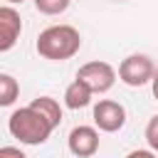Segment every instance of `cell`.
<instances>
[{
  "label": "cell",
  "mask_w": 158,
  "mask_h": 158,
  "mask_svg": "<svg viewBox=\"0 0 158 158\" xmlns=\"http://www.w3.org/2000/svg\"><path fill=\"white\" fill-rule=\"evenodd\" d=\"M35 47H37L40 57L52 59V62H64V59H72L79 52L81 35L72 25H52V27L40 32Z\"/></svg>",
  "instance_id": "1"
},
{
  "label": "cell",
  "mask_w": 158,
  "mask_h": 158,
  "mask_svg": "<svg viewBox=\"0 0 158 158\" xmlns=\"http://www.w3.org/2000/svg\"><path fill=\"white\" fill-rule=\"evenodd\" d=\"M7 128H10V133H12L20 143H25V146H40V143H44V141L49 138V133L54 131V126H52L40 111H35L32 106H22V109L12 111L10 118H7Z\"/></svg>",
  "instance_id": "2"
},
{
  "label": "cell",
  "mask_w": 158,
  "mask_h": 158,
  "mask_svg": "<svg viewBox=\"0 0 158 158\" xmlns=\"http://www.w3.org/2000/svg\"><path fill=\"white\" fill-rule=\"evenodd\" d=\"M153 77H156V67L153 59L146 54H128L118 64V79L126 86H143L153 81Z\"/></svg>",
  "instance_id": "3"
},
{
  "label": "cell",
  "mask_w": 158,
  "mask_h": 158,
  "mask_svg": "<svg viewBox=\"0 0 158 158\" xmlns=\"http://www.w3.org/2000/svg\"><path fill=\"white\" fill-rule=\"evenodd\" d=\"M77 79L84 81L94 94H106V91L114 86V81H116V69H114L109 62L94 59V62H86V64L79 67Z\"/></svg>",
  "instance_id": "4"
},
{
  "label": "cell",
  "mask_w": 158,
  "mask_h": 158,
  "mask_svg": "<svg viewBox=\"0 0 158 158\" xmlns=\"http://www.w3.org/2000/svg\"><path fill=\"white\" fill-rule=\"evenodd\" d=\"M94 123H96L99 131H106V133L121 131L123 123H126V109H123L118 101L101 99V101L94 106Z\"/></svg>",
  "instance_id": "5"
},
{
  "label": "cell",
  "mask_w": 158,
  "mask_h": 158,
  "mask_svg": "<svg viewBox=\"0 0 158 158\" xmlns=\"http://www.w3.org/2000/svg\"><path fill=\"white\" fill-rule=\"evenodd\" d=\"M67 143L77 158H91L99 151V133L94 126H74L69 131Z\"/></svg>",
  "instance_id": "6"
},
{
  "label": "cell",
  "mask_w": 158,
  "mask_h": 158,
  "mask_svg": "<svg viewBox=\"0 0 158 158\" xmlns=\"http://www.w3.org/2000/svg\"><path fill=\"white\" fill-rule=\"evenodd\" d=\"M20 32H22L20 12L10 5H2L0 7V52H10L20 37Z\"/></svg>",
  "instance_id": "7"
},
{
  "label": "cell",
  "mask_w": 158,
  "mask_h": 158,
  "mask_svg": "<svg viewBox=\"0 0 158 158\" xmlns=\"http://www.w3.org/2000/svg\"><path fill=\"white\" fill-rule=\"evenodd\" d=\"M91 96H94V91H91L84 81L74 79V81L67 86V91H64V104H67L69 109H84V106L91 104Z\"/></svg>",
  "instance_id": "8"
},
{
  "label": "cell",
  "mask_w": 158,
  "mask_h": 158,
  "mask_svg": "<svg viewBox=\"0 0 158 158\" xmlns=\"http://www.w3.org/2000/svg\"><path fill=\"white\" fill-rule=\"evenodd\" d=\"M30 106H32L35 111H40L54 128L62 123V109H59V101H57V99H52V96H37V99L30 101Z\"/></svg>",
  "instance_id": "9"
},
{
  "label": "cell",
  "mask_w": 158,
  "mask_h": 158,
  "mask_svg": "<svg viewBox=\"0 0 158 158\" xmlns=\"http://www.w3.org/2000/svg\"><path fill=\"white\" fill-rule=\"evenodd\" d=\"M20 94V84L12 74H0V106H12Z\"/></svg>",
  "instance_id": "10"
},
{
  "label": "cell",
  "mask_w": 158,
  "mask_h": 158,
  "mask_svg": "<svg viewBox=\"0 0 158 158\" xmlns=\"http://www.w3.org/2000/svg\"><path fill=\"white\" fill-rule=\"evenodd\" d=\"M69 2L72 0H35V7L42 15H62L69 7Z\"/></svg>",
  "instance_id": "11"
},
{
  "label": "cell",
  "mask_w": 158,
  "mask_h": 158,
  "mask_svg": "<svg viewBox=\"0 0 158 158\" xmlns=\"http://www.w3.org/2000/svg\"><path fill=\"white\" fill-rule=\"evenodd\" d=\"M146 141H148L151 151L158 153V116H153L148 121V126H146Z\"/></svg>",
  "instance_id": "12"
},
{
  "label": "cell",
  "mask_w": 158,
  "mask_h": 158,
  "mask_svg": "<svg viewBox=\"0 0 158 158\" xmlns=\"http://www.w3.org/2000/svg\"><path fill=\"white\" fill-rule=\"evenodd\" d=\"M0 158H27V156L15 146H2L0 148Z\"/></svg>",
  "instance_id": "13"
},
{
  "label": "cell",
  "mask_w": 158,
  "mask_h": 158,
  "mask_svg": "<svg viewBox=\"0 0 158 158\" xmlns=\"http://www.w3.org/2000/svg\"><path fill=\"white\" fill-rule=\"evenodd\" d=\"M126 158H158V156H156L153 151H141V148H138V151H131Z\"/></svg>",
  "instance_id": "14"
},
{
  "label": "cell",
  "mask_w": 158,
  "mask_h": 158,
  "mask_svg": "<svg viewBox=\"0 0 158 158\" xmlns=\"http://www.w3.org/2000/svg\"><path fill=\"white\" fill-rule=\"evenodd\" d=\"M151 89H153V96H156V101H158V74L153 77V81H151Z\"/></svg>",
  "instance_id": "15"
},
{
  "label": "cell",
  "mask_w": 158,
  "mask_h": 158,
  "mask_svg": "<svg viewBox=\"0 0 158 158\" xmlns=\"http://www.w3.org/2000/svg\"><path fill=\"white\" fill-rule=\"evenodd\" d=\"M7 5H15V2H25V0H5Z\"/></svg>",
  "instance_id": "16"
}]
</instances>
